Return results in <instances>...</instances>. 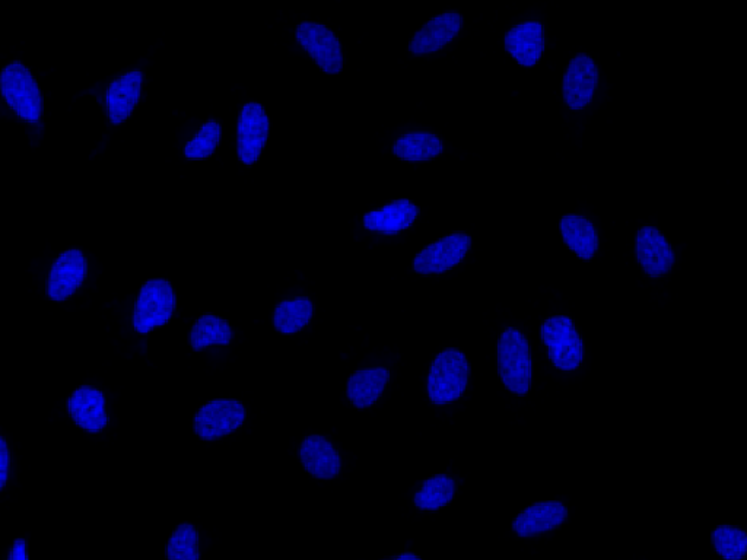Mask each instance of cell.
<instances>
[{"label":"cell","mask_w":747,"mask_h":560,"mask_svg":"<svg viewBox=\"0 0 747 560\" xmlns=\"http://www.w3.org/2000/svg\"><path fill=\"white\" fill-rule=\"evenodd\" d=\"M234 339V332L227 320L214 314H205L193 324L189 333V345L195 352H202L209 346H228Z\"/></svg>","instance_id":"obj_22"},{"label":"cell","mask_w":747,"mask_h":560,"mask_svg":"<svg viewBox=\"0 0 747 560\" xmlns=\"http://www.w3.org/2000/svg\"><path fill=\"white\" fill-rule=\"evenodd\" d=\"M419 216V208L409 199H397L384 208L365 213L364 227L384 235L399 234L412 227Z\"/></svg>","instance_id":"obj_19"},{"label":"cell","mask_w":747,"mask_h":560,"mask_svg":"<svg viewBox=\"0 0 747 560\" xmlns=\"http://www.w3.org/2000/svg\"><path fill=\"white\" fill-rule=\"evenodd\" d=\"M168 560H200L199 533L190 523L178 525L167 543Z\"/></svg>","instance_id":"obj_27"},{"label":"cell","mask_w":747,"mask_h":560,"mask_svg":"<svg viewBox=\"0 0 747 560\" xmlns=\"http://www.w3.org/2000/svg\"><path fill=\"white\" fill-rule=\"evenodd\" d=\"M269 129V117L262 104L249 103L241 108L237 123V154L243 164H256L265 149Z\"/></svg>","instance_id":"obj_9"},{"label":"cell","mask_w":747,"mask_h":560,"mask_svg":"<svg viewBox=\"0 0 747 560\" xmlns=\"http://www.w3.org/2000/svg\"><path fill=\"white\" fill-rule=\"evenodd\" d=\"M567 518L568 508L562 502H537L517 515L513 530L523 539H530L561 527Z\"/></svg>","instance_id":"obj_16"},{"label":"cell","mask_w":747,"mask_h":560,"mask_svg":"<svg viewBox=\"0 0 747 560\" xmlns=\"http://www.w3.org/2000/svg\"><path fill=\"white\" fill-rule=\"evenodd\" d=\"M8 560H30L28 559L27 542L24 539H17L12 543Z\"/></svg>","instance_id":"obj_30"},{"label":"cell","mask_w":747,"mask_h":560,"mask_svg":"<svg viewBox=\"0 0 747 560\" xmlns=\"http://www.w3.org/2000/svg\"><path fill=\"white\" fill-rule=\"evenodd\" d=\"M68 412L75 425L89 434H98L108 423L106 397L97 388L82 385L68 399Z\"/></svg>","instance_id":"obj_13"},{"label":"cell","mask_w":747,"mask_h":560,"mask_svg":"<svg viewBox=\"0 0 747 560\" xmlns=\"http://www.w3.org/2000/svg\"><path fill=\"white\" fill-rule=\"evenodd\" d=\"M143 73L132 70L111 82L106 92L108 119L114 126L125 123L141 100Z\"/></svg>","instance_id":"obj_15"},{"label":"cell","mask_w":747,"mask_h":560,"mask_svg":"<svg viewBox=\"0 0 747 560\" xmlns=\"http://www.w3.org/2000/svg\"><path fill=\"white\" fill-rule=\"evenodd\" d=\"M564 243L581 260H591L599 250V234L587 218L580 215H565L559 224Z\"/></svg>","instance_id":"obj_21"},{"label":"cell","mask_w":747,"mask_h":560,"mask_svg":"<svg viewBox=\"0 0 747 560\" xmlns=\"http://www.w3.org/2000/svg\"><path fill=\"white\" fill-rule=\"evenodd\" d=\"M469 361L462 350L448 348L438 353L428 375V396L437 406L456 402L469 385Z\"/></svg>","instance_id":"obj_1"},{"label":"cell","mask_w":747,"mask_h":560,"mask_svg":"<svg viewBox=\"0 0 747 560\" xmlns=\"http://www.w3.org/2000/svg\"><path fill=\"white\" fill-rule=\"evenodd\" d=\"M635 251L642 270L651 278H661L675 266V251L657 228L644 227L638 231Z\"/></svg>","instance_id":"obj_12"},{"label":"cell","mask_w":747,"mask_h":560,"mask_svg":"<svg viewBox=\"0 0 747 560\" xmlns=\"http://www.w3.org/2000/svg\"><path fill=\"white\" fill-rule=\"evenodd\" d=\"M394 560H422L419 558V556L413 555V553H403V555H400L399 558H396Z\"/></svg>","instance_id":"obj_31"},{"label":"cell","mask_w":747,"mask_h":560,"mask_svg":"<svg viewBox=\"0 0 747 560\" xmlns=\"http://www.w3.org/2000/svg\"><path fill=\"white\" fill-rule=\"evenodd\" d=\"M389 381L390 371L387 368L359 369L349 377L346 394L356 409H368L380 399Z\"/></svg>","instance_id":"obj_20"},{"label":"cell","mask_w":747,"mask_h":560,"mask_svg":"<svg viewBox=\"0 0 747 560\" xmlns=\"http://www.w3.org/2000/svg\"><path fill=\"white\" fill-rule=\"evenodd\" d=\"M295 37L323 72L329 75H338L342 72L345 65L342 44L338 35L326 25L311 21L301 22L295 31Z\"/></svg>","instance_id":"obj_7"},{"label":"cell","mask_w":747,"mask_h":560,"mask_svg":"<svg viewBox=\"0 0 747 560\" xmlns=\"http://www.w3.org/2000/svg\"><path fill=\"white\" fill-rule=\"evenodd\" d=\"M498 374L502 383L518 396H526L532 385L533 364L529 340L520 330L507 329L498 340Z\"/></svg>","instance_id":"obj_2"},{"label":"cell","mask_w":747,"mask_h":560,"mask_svg":"<svg viewBox=\"0 0 747 560\" xmlns=\"http://www.w3.org/2000/svg\"><path fill=\"white\" fill-rule=\"evenodd\" d=\"M463 27V17L457 12H445L428 21L421 30L413 35L409 52L422 56L438 52L459 35Z\"/></svg>","instance_id":"obj_14"},{"label":"cell","mask_w":747,"mask_h":560,"mask_svg":"<svg viewBox=\"0 0 747 560\" xmlns=\"http://www.w3.org/2000/svg\"><path fill=\"white\" fill-rule=\"evenodd\" d=\"M552 364L561 371H575L584 361V342L570 317L548 318L540 329Z\"/></svg>","instance_id":"obj_5"},{"label":"cell","mask_w":747,"mask_h":560,"mask_svg":"<svg viewBox=\"0 0 747 560\" xmlns=\"http://www.w3.org/2000/svg\"><path fill=\"white\" fill-rule=\"evenodd\" d=\"M9 464H11V455H9L8 444L0 437V490H3L8 483Z\"/></svg>","instance_id":"obj_29"},{"label":"cell","mask_w":747,"mask_h":560,"mask_svg":"<svg viewBox=\"0 0 747 560\" xmlns=\"http://www.w3.org/2000/svg\"><path fill=\"white\" fill-rule=\"evenodd\" d=\"M715 552L724 560H743L747 553V534L740 528L720 525L711 534Z\"/></svg>","instance_id":"obj_26"},{"label":"cell","mask_w":747,"mask_h":560,"mask_svg":"<svg viewBox=\"0 0 747 560\" xmlns=\"http://www.w3.org/2000/svg\"><path fill=\"white\" fill-rule=\"evenodd\" d=\"M456 495V482L447 474H437L422 483V488L416 493L413 502L422 511H438L453 501Z\"/></svg>","instance_id":"obj_25"},{"label":"cell","mask_w":747,"mask_h":560,"mask_svg":"<svg viewBox=\"0 0 747 560\" xmlns=\"http://www.w3.org/2000/svg\"><path fill=\"white\" fill-rule=\"evenodd\" d=\"M313 314L314 305L310 298L298 297L282 301L273 311V327L282 334H295L310 324Z\"/></svg>","instance_id":"obj_24"},{"label":"cell","mask_w":747,"mask_h":560,"mask_svg":"<svg viewBox=\"0 0 747 560\" xmlns=\"http://www.w3.org/2000/svg\"><path fill=\"white\" fill-rule=\"evenodd\" d=\"M244 420L246 407L243 403L234 399H216L197 410L193 429L202 441L214 442L240 429Z\"/></svg>","instance_id":"obj_6"},{"label":"cell","mask_w":747,"mask_h":560,"mask_svg":"<svg viewBox=\"0 0 747 560\" xmlns=\"http://www.w3.org/2000/svg\"><path fill=\"white\" fill-rule=\"evenodd\" d=\"M505 50L518 65L532 68L545 52V33L540 22L529 21L511 28L504 38Z\"/></svg>","instance_id":"obj_18"},{"label":"cell","mask_w":747,"mask_h":560,"mask_svg":"<svg viewBox=\"0 0 747 560\" xmlns=\"http://www.w3.org/2000/svg\"><path fill=\"white\" fill-rule=\"evenodd\" d=\"M472 247V237L454 232L416 254L413 270L421 275H440L463 262Z\"/></svg>","instance_id":"obj_8"},{"label":"cell","mask_w":747,"mask_h":560,"mask_svg":"<svg viewBox=\"0 0 747 560\" xmlns=\"http://www.w3.org/2000/svg\"><path fill=\"white\" fill-rule=\"evenodd\" d=\"M88 275V262L81 250L65 251L57 257L47 278V297L52 301L63 302L71 298Z\"/></svg>","instance_id":"obj_10"},{"label":"cell","mask_w":747,"mask_h":560,"mask_svg":"<svg viewBox=\"0 0 747 560\" xmlns=\"http://www.w3.org/2000/svg\"><path fill=\"white\" fill-rule=\"evenodd\" d=\"M177 297L173 285L165 279H151L142 286L133 310L136 332L151 333L165 326L176 311Z\"/></svg>","instance_id":"obj_4"},{"label":"cell","mask_w":747,"mask_h":560,"mask_svg":"<svg viewBox=\"0 0 747 560\" xmlns=\"http://www.w3.org/2000/svg\"><path fill=\"white\" fill-rule=\"evenodd\" d=\"M444 145L438 136L427 132L408 133L396 140L393 154L408 162L431 161L443 154Z\"/></svg>","instance_id":"obj_23"},{"label":"cell","mask_w":747,"mask_h":560,"mask_svg":"<svg viewBox=\"0 0 747 560\" xmlns=\"http://www.w3.org/2000/svg\"><path fill=\"white\" fill-rule=\"evenodd\" d=\"M222 127L216 120H209L200 127L195 138L184 146L187 159H205L214 155L221 143Z\"/></svg>","instance_id":"obj_28"},{"label":"cell","mask_w":747,"mask_h":560,"mask_svg":"<svg viewBox=\"0 0 747 560\" xmlns=\"http://www.w3.org/2000/svg\"><path fill=\"white\" fill-rule=\"evenodd\" d=\"M599 84V69L587 54L580 53L571 60L562 81V94L571 110H581L593 100Z\"/></svg>","instance_id":"obj_11"},{"label":"cell","mask_w":747,"mask_h":560,"mask_svg":"<svg viewBox=\"0 0 747 560\" xmlns=\"http://www.w3.org/2000/svg\"><path fill=\"white\" fill-rule=\"evenodd\" d=\"M300 458L305 472L316 479H335L342 470V458L338 450L333 447L332 442L321 435H310L304 439L300 448Z\"/></svg>","instance_id":"obj_17"},{"label":"cell","mask_w":747,"mask_h":560,"mask_svg":"<svg viewBox=\"0 0 747 560\" xmlns=\"http://www.w3.org/2000/svg\"><path fill=\"white\" fill-rule=\"evenodd\" d=\"M0 94L11 110L28 123L40 122L44 98L31 70L21 62L6 66L0 73Z\"/></svg>","instance_id":"obj_3"}]
</instances>
